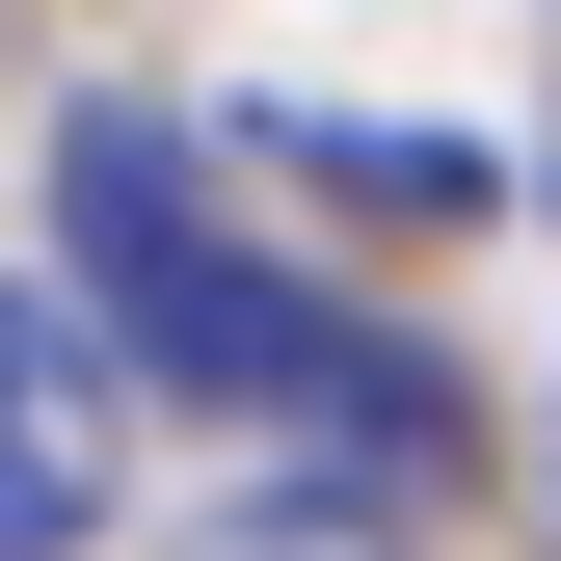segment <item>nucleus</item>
I'll list each match as a JSON object with an SVG mask.
<instances>
[{"mask_svg":"<svg viewBox=\"0 0 561 561\" xmlns=\"http://www.w3.org/2000/svg\"><path fill=\"white\" fill-rule=\"evenodd\" d=\"M54 241H81V295L134 321V375L215 401V428H428V375H401L347 295H295L161 107H81V134H54Z\"/></svg>","mask_w":561,"mask_h":561,"instance_id":"nucleus-1","label":"nucleus"},{"mask_svg":"<svg viewBox=\"0 0 561 561\" xmlns=\"http://www.w3.org/2000/svg\"><path fill=\"white\" fill-rule=\"evenodd\" d=\"M107 535V375L54 295H0V561H81Z\"/></svg>","mask_w":561,"mask_h":561,"instance_id":"nucleus-2","label":"nucleus"},{"mask_svg":"<svg viewBox=\"0 0 561 561\" xmlns=\"http://www.w3.org/2000/svg\"><path fill=\"white\" fill-rule=\"evenodd\" d=\"M267 561H375V535H347V508H267Z\"/></svg>","mask_w":561,"mask_h":561,"instance_id":"nucleus-3","label":"nucleus"}]
</instances>
